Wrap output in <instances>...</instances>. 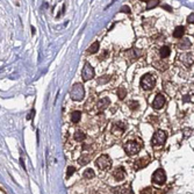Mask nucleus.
<instances>
[{"mask_svg": "<svg viewBox=\"0 0 194 194\" xmlns=\"http://www.w3.org/2000/svg\"><path fill=\"white\" fill-rule=\"evenodd\" d=\"M170 54H171V49H170L167 45L162 47L161 50H159V55H161L162 58H167V57L170 56Z\"/></svg>", "mask_w": 194, "mask_h": 194, "instance_id": "obj_14", "label": "nucleus"}, {"mask_svg": "<svg viewBox=\"0 0 194 194\" xmlns=\"http://www.w3.org/2000/svg\"><path fill=\"white\" fill-rule=\"evenodd\" d=\"M166 181V173L163 169H158L154 172L152 174V183L157 184V185H163Z\"/></svg>", "mask_w": 194, "mask_h": 194, "instance_id": "obj_5", "label": "nucleus"}, {"mask_svg": "<svg viewBox=\"0 0 194 194\" xmlns=\"http://www.w3.org/2000/svg\"><path fill=\"white\" fill-rule=\"evenodd\" d=\"M96 164H97V166L100 170L106 171V170L110 169V166H112V161H110V158H109L107 155H101L100 157L97 158Z\"/></svg>", "mask_w": 194, "mask_h": 194, "instance_id": "obj_4", "label": "nucleus"}, {"mask_svg": "<svg viewBox=\"0 0 194 194\" xmlns=\"http://www.w3.org/2000/svg\"><path fill=\"white\" fill-rule=\"evenodd\" d=\"M126 128H127L126 124H123L122 122H117V123H115V124L113 126V130H112V133H113L114 135H116V136H121L122 133L126 130Z\"/></svg>", "mask_w": 194, "mask_h": 194, "instance_id": "obj_9", "label": "nucleus"}, {"mask_svg": "<svg viewBox=\"0 0 194 194\" xmlns=\"http://www.w3.org/2000/svg\"><path fill=\"white\" fill-rule=\"evenodd\" d=\"M83 177H84L85 179H92V178L96 177V173H94V171H93L92 169H86V170L84 171V173H83Z\"/></svg>", "mask_w": 194, "mask_h": 194, "instance_id": "obj_19", "label": "nucleus"}, {"mask_svg": "<svg viewBox=\"0 0 194 194\" xmlns=\"http://www.w3.org/2000/svg\"><path fill=\"white\" fill-rule=\"evenodd\" d=\"M34 113H35V110L33 109V110H31V112H30V113H29V114L27 115V120H29V119H30V117H31V116L34 115Z\"/></svg>", "mask_w": 194, "mask_h": 194, "instance_id": "obj_34", "label": "nucleus"}, {"mask_svg": "<svg viewBox=\"0 0 194 194\" xmlns=\"http://www.w3.org/2000/svg\"><path fill=\"white\" fill-rule=\"evenodd\" d=\"M141 194H152L151 193V190L148 187V188H145V190H143L142 192H141Z\"/></svg>", "mask_w": 194, "mask_h": 194, "instance_id": "obj_31", "label": "nucleus"}, {"mask_svg": "<svg viewBox=\"0 0 194 194\" xmlns=\"http://www.w3.org/2000/svg\"><path fill=\"white\" fill-rule=\"evenodd\" d=\"M99 47H100V45H99V42H98V41L94 42V43L89 48V52H90V54H96V52L99 51Z\"/></svg>", "mask_w": 194, "mask_h": 194, "instance_id": "obj_22", "label": "nucleus"}, {"mask_svg": "<svg viewBox=\"0 0 194 194\" xmlns=\"http://www.w3.org/2000/svg\"><path fill=\"white\" fill-rule=\"evenodd\" d=\"M184 133H185L184 136H185V137H188L190 135H192L193 129H192V128H185V129H184Z\"/></svg>", "mask_w": 194, "mask_h": 194, "instance_id": "obj_29", "label": "nucleus"}, {"mask_svg": "<svg viewBox=\"0 0 194 194\" xmlns=\"http://www.w3.org/2000/svg\"><path fill=\"white\" fill-rule=\"evenodd\" d=\"M149 159H150V158H149V156H147V157H143V158H141V159L136 161V162H135V164H134L135 170H141V169L145 167V166L149 164V162H150Z\"/></svg>", "mask_w": 194, "mask_h": 194, "instance_id": "obj_10", "label": "nucleus"}, {"mask_svg": "<svg viewBox=\"0 0 194 194\" xmlns=\"http://www.w3.org/2000/svg\"><path fill=\"white\" fill-rule=\"evenodd\" d=\"M128 106H129V108H130L131 110H135V109L138 108V102L135 101V100H130V101L128 102Z\"/></svg>", "mask_w": 194, "mask_h": 194, "instance_id": "obj_26", "label": "nucleus"}, {"mask_svg": "<svg viewBox=\"0 0 194 194\" xmlns=\"http://www.w3.org/2000/svg\"><path fill=\"white\" fill-rule=\"evenodd\" d=\"M70 97L75 101H80L85 97V90L82 84H75L70 91Z\"/></svg>", "mask_w": 194, "mask_h": 194, "instance_id": "obj_1", "label": "nucleus"}, {"mask_svg": "<svg viewBox=\"0 0 194 194\" xmlns=\"http://www.w3.org/2000/svg\"><path fill=\"white\" fill-rule=\"evenodd\" d=\"M120 12H122V13H127V14H130V13H131V12H130V8H129L127 5L122 6L121 9H120Z\"/></svg>", "mask_w": 194, "mask_h": 194, "instance_id": "obj_28", "label": "nucleus"}, {"mask_svg": "<svg viewBox=\"0 0 194 194\" xmlns=\"http://www.w3.org/2000/svg\"><path fill=\"white\" fill-rule=\"evenodd\" d=\"M75 171H76V169L73 167V166H69L68 167V173H66V178H70L73 173H75Z\"/></svg>", "mask_w": 194, "mask_h": 194, "instance_id": "obj_27", "label": "nucleus"}, {"mask_svg": "<svg viewBox=\"0 0 194 194\" xmlns=\"http://www.w3.org/2000/svg\"><path fill=\"white\" fill-rule=\"evenodd\" d=\"M121 194H134L133 190H131V186H130V185L123 186L122 190H121Z\"/></svg>", "mask_w": 194, "mask_h": 194, "instance_id": "obj_25", "label": "nucleus"}, {"mask_svg": "<svg viewBox=\"0 0 194 194\" xmlns=\"http://www.w3.org/2000/svg\"><path fill=\"white\" fill-rule=\"evenodd\" d=\"M85 138H86V135H85L84 131L77 130V131L75 133V140H76L77 142H82V141H84Z\"/></svg>", "mask_w": 194, "mask_h": 194, "instance_id": "obj_18", "label": "nucleus"}, {"mask_svg": "<svg viewBox=\"0 0 194 194\" xmlns=\"http://www.w3.org/2000/svg\"><path fill=\"white\" fill-rule=\"evenodd\" d=\"M187 22H188V23H193L194 22V13H192V14L188 15V17H187Z\"/></svg>", "mask_w": 194, "mask_h": 194, "instance_id": "obj_30", "label": "nucleus"}, {"mask_svg": "<svg viewBox=\"0 0 194 194\" xmlns=\"http://www.w3.org/2000/svg\"><path fill=\"white\" fill-rule=\"evenodd\" d=\"M184 34H185V27H183V26H178L173 30V37H176V38H181L184 36Z\"/></svg>", "mask_w": 194, "mask_h": 194, "instance_id": "obj_13", "label": "nucleus"}, {"mask_svg": "<svg viewBox=\"0 0 194 194\" xmlns=\"http://www.w3.org/2000/svg\"><path fill=\"white\" fill-rule=\"evenodd\" d=\"M187 101H191V97L190 96H185L183 98V102H187Z\"/></svg>", "mask_w": 194, "mask_h": 194, "instance_id": "obj_32", "label": "nucleus"}, {"mask_svg": "<svg viewBox=\"0 0 194 194\" xmlns=\"http://www.w3.org/2000/svg\"><path fill=\"white\" fill-rule=\"evenodd\" d=\"M109 103H110V101H109L108 98H102V99H100V100L98 101V103H97L98 109H99L100 112H102V110H105V109L108 107Z\"/></svg>", "mask_w": 194, "mask_h": 194, "instance_id": "obj_11", "label": "nucleus"}, {"mask_svg": "<svg viewBox=\"0 0 194 194\" xmlns=\"http://www.w3.org/2000/svg\"><path fill=\"white\" fill-rule=\"evenodd\" d=\"M163 8L167 9L169 12H172V7H171V6H169V5H163Z\"/></svg>", "mask_w": 194, "mask_h": 194, "instance_id": "obj_33", "label": "nucleus"}, {"mask_svg": "<svg viewBox=\"0 0 194 194\" xmlns=\"http://www.w3.org/2000/svg\"><path fill=\"white\" fill-rule=\"evenodd\" d=\"M82 77H83L84 82H87V80H90L94 77V69L91 66L90 63H85V65L83 68V71H82Z\"/></svg>", "mask_w": 194, "mask_h": 194, "instance_id": "obj_7", "label": "nucleus"}, {"mask_svg": "<svg viewBox=\"0 0 194 194\" xmlns=\"http://www.w3.org/2000/svg\"><path fill=\"white\" fill-rule=\"evenodd\" d=\"M80 117H82V113L78 112V110H76V112H73V113L71 114V121H72L73 123H78V122L80 121Z\"/></svg>", "mask_w": 194, "mask_h": 194, "instance_id": "obj_20", "label": "nucleus"}, {"mask_svg": "<svg viewBox=\"0 0 194 194\" xmlns=\"http://www.w3.org/2000/svg\"><path fill=\"white\" fill-rule=\"evenodd\" d=\"M159 2H161L159 0H150V1H148V3H147V9L149 10V9H151V8L156 7V6H158Z\"/></svg>", "mask_w": 194, "mask_h": 194, "instance_id": "obj_23", "label": "nucleus"}, {"mask_svg": "<svg viewBox=\"0 0 194 194\" xmlns=\"http://www.w3.org/2000/svg\"><path fill=\"white\" fill-rule=\"evenodd\" d=\"M155 84H156V79L151 73H147L141 78V86L143 90H147V91L152 90L155 87Z\"/></svg>", "mask_w": 194, "mask_h": 194, "instance_id": "obj_2", "label": "nucleus"}, {"mask_svg": "<svg viewBox=\"0 0 194 194\" xmlns=\"http://www.w3.org/2000/svg\"><path fill=\"white\" fill-rule=\"evenodd\" d=\"M90 161H91V157H90L89 155H83V156L79 157V159H78V164H79L80 166H83V165L89 164Z\"/></svg>", "mask_w": 194, "mask_h": 194, "instance_id": "obj_16", "label": "nucleus"}, {"mask_svg": "<svg viewBox=\"0 0 194 194\" xmlns=\"http://www.w3.org/2000/svg\"><path fill=\"white\" fill-rule=\"evenodd\" d=\"M116 94H117V97L120 100H123L126 96H127V90L123 87V86H121V87H119L117 89V91H116Z\"/></svg>", "mask_w": 194, "mask_h": 194, "instance_id": "obj_21", "label": "nucleus"}, {"mask_svg": "<svg viewBox=\"0 0 194 194\" xmlns=\"http://www.w3.org/2000/svg\"><path fill=\"white\" fill-rule=\"evenodd\" d=\"M178 47H179L180 49H190V48H191V41H190L188 38H184L183 41L179 42Z\"/></svg>", "mask_w": 194, "mask_h": 194, "instance_id": "obj_17", "label": "nucleus"}, {"mask_svg": "<svg viewBox=\"0 0 194 194\" xmlns=\"http://www.w3.org/2000/svg\"><path fill=\"white\" fill-rule=\"evenodd\" d=\"M113 176H114V178H115L116 180L121 181V180L124 179V177H126V172H124L123 167H119V169H116V170L113 172Z\"/></svg>", "mask_w": 194, "mask_h": 194, "instance_id": "obj_12", "label": "nucleus"}, {"mask_svg": "<svg viewBox=\"0 0 194 194\" xmlns=\"http://www.w3.org/2000/svg\"><path fill=\"white\" fill-rule=\"evenodd\" d=\"M109 79H110V77H109V76H107V75L101 76V77H99V78H98V84L103 85V84L108 83V82H109Z\"/></svg>", "mask_w": 194, "mask_h": 194, "instance_id": "obj_24", "label": "nucleus"}, {"mask_svg": "<svg viewBox=\"0 0 194 194\" xmlns=\"http://www.w3.org/2000/svg\"><path fill=\"white\" fill-rule=\"evenodd\" d=\"M165 102H166V99L163 94H157L156 98L154 99V101H152V107L155 109H161V108L164 107Z\"/></svg>", "mask_w": 194, "mask_h": 194, "instance_id": "obj_8", "label": "nucleus"}, {"mask_svg": "<svg viewBox=\"0 0 194 194\" xmlns=\"http://www.w3.org/2000/svg\"><path fill=\"white\" fill-rule=\"evenodd\" d=\"M180 58H181V61H184V62H185L187 65H191V64H193V54H191V52L183 55Z\"/></svg>", "mask_w": 194, "mask_h": 194, "instance_id": "obj_15", "label": "nucleus"}, {"mask_svg": "<svg viewBox=\"0 0 194 194\" xmlns=\"http://www.w3.org/2000/svg\"><path fill=\"white\" fill-rule=\"evenodd\" d=\"M141 150V144L136 141H129L124 144V151L128 156H134L138 154Z\"/></svg>", "mask_w": 194, "mask_h": 194, "instance_id": "obj_3", "label": "nucleus"}, {"mask_svg": "<svg viewBox=\"0 0 194 194\" xmlns=\"http://www.w3.org/2000/svg\"><path fill=\"white\" fill-rule=\"evenodd\" d=\"M167 138V134L164 130H158L152 137V144L154 145H163Z\"/></svg>", "mask_w": 194, "mask_h": 194, "instance_id": "obj_6", "label": "nucleus"}, {"mask_svg": "<svg viewBox=\"0 0 194 194\" xmlns=\"http://www.w3.org/2000/svg\"><path fill=\"white\" fill-rule=\"evenodd\" d=\"M20 163H21V165H22V167L26 170V166H24V163H23V158H20Z\"/></svg>", "mask_w": 194, "mask_h": 194, "instance_id": "obj_35", "label": "nucleus"}]
</instances>
